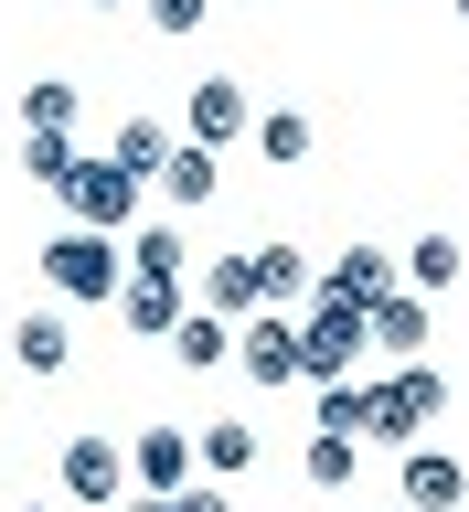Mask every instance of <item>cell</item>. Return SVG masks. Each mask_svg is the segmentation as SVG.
Returning <instances> with one entry per match:
<instances>
[{
  "label": "cell",
  "instance_id": "14",
  "mask_svg": "<svg viewBox=\"0 0 469 512\" xmlns=\"http://www.w3.org/2000/svg\"><path fill=\"white\" fill-rule=\"evenodd\" d=\"M171 363H182V374H224V363H235V320L182 310V320H171Z\"/></svg>",
  "mask_w": 469,
  "mask_h": 512
},
{
  "label": "cell",
  "instance_id": "31",
  "mask_svg": "<svg viewBox=\"0 0 469 512\" xmlns=\"http://www.w3.org/2000/svg\"><path fill=\"white\" fill-rule=\"evenodd\" d=\"M459 22H469V0H459Z\"/></svg>",
  "mask_w": 469,
  "mask_h": 512
},
{
  "label": "cell",
  "instance_id": "27",
  "mask_svg": "<svg viewBox=\"0 0 469 512\" xmlns=\"http://www.w3.org/2000/svg\"><path fill=\"white\" fill-rule=\"evenodd\" d=\"M139 22H150L160 43H192V32L214 22V0H139Z\"/></svg>",
  "mask_w": 469,
  "mask_h": 512
},
{
  "label": "cell",
  "instance_id": "29",
  "mask_svg": "<svg viewBox=\"0 0 469 512\" xmlns=\"http://www.w3.org/2000/svg\"><path fill=\"white\" fill-rule=\"evenodd\" d=\"M107 512H171V491H118Z\"/></svg>",
  "mask_w": 469,
  "mask_h": 512
},
{
  "label": "cell",
  "instance_id": "9",
  "mask_svg": "<svg viewBox=\"0 0 469 512\" xmlns=\"http://www.w3.org/2000/svg\"><path fill=\"white\" fill-rule=\"evenodd\" d=\"M192 299H182V278H160V267H128L118 278V320L139 331V342H171V320H182Z\"/></svg>",
  "mask_w": 469,
  "mask_h": 512
},
{
  "label": "cell",
  "instance_id": "16",
  "mask_svg": "<svg viewBox=\"0 0 469 512\" xmlns=\"http://www.w3.org/2000/svg\"><path fill=\"white\" fill-rule=\"evenodd\" d=\"M192 459H203V480H246L256 470V427L246 416H214V427H192Z\"/></svg>",
  "mask_w": 469,
  "mask_h": 512
},
{
  "label": "cell",
  "instance_id": "30",
  "mask_svg": "<svg viewBox=\"0 0 469 512\" xmlns=\"http://www.w3.org/2000/svg\"><path fill=\"white\" fill-rule=\"evenodd\" d=\"M96 11H128V0H96Z\"/></svg>",
  "mask_w": 469,
  "mask_h": 512
},
{
  "label": "cell",
  "instance_id": "4",
  "mask_svg": "<svg viewBox=\"0 0 469 512\" xmlns=\"http://www.w3.org/2000/svg\"><path fill=\"white\" fill-rule=\"evenodd\" d=\"M139 192H150V182H139V171H118L107 150H96V160L75 150V171H64V203H75V224H96V235H128Z\"/></svg>",
  "mask_w": 469,
  "mask_h": 512
},
{
  "label": "cell",
  "instance_id": "17",
  "mask_svg": "<svg viewBox=\"0 0 469 512\" xmlns=\"http://www.w3.org/2000/svg\"><path fill=\"white\" fill-rule=\"evenodd\" d=\"M384 288H395V256L384 246H342L331 278H320V299H352V310H363V299H384Z\"/></svg>",
  "mask_w": 469,
  "mask_h": 512
},
{
  "label": "cell",
  "instance_id": "23",
  "mask_svg": "<svg viewBox=\"0 0 469 512\" xmlns=\"http://www.w3.org/2000/svg\"><path fill=\"white\" fill-rule=\"evenodd\" d=\"M310 139H320V128L299 118V107H278V118H256V160H278V171H299V160H310Z\"/></svg>",
  "mask_w": 469,
  "mask_h": 512
},
{
  "label": "cell",
  "instance_id": "13",
  "mask_svg": "<svg viewBox=\"0 0 469 512\" xmlns=\"http://www.w3.org/2000/svg\"><path fill=\"white\" fill-rule=\"evenodd\" d=\"M192 310H214V320L267 310V299H256V267H246V256H203V278H192Z\"/></svg>",
  "mask_w": 469,
  "mask_h": 512
},
{
  "label": "cell",
  "instance_id": "32",
  "mask_svg": "<svg viewBox=\"0 0 469 512\" xmlns=\"http://www.w3.org/2000/svg\"><path fill=\"white\" fill-rule=\"evenodd\" d=\"M22 512H43V502H22Z\"/></svg>",
  "mask_w": 469,
  "mask_h": 512
},
{
  "label": "cell",
  "instance_id": "21",
  "mask_svg": "<svg viewBox=\"0 0 469 512\" xmlns=\"http://www.w3.org/2000/svg\"><path fill=\"white\" fill-rule=\"evenodd\" d=\"M310 416H320V427H342V438H363V416H374V384H352V374L310 384Z\"/></svg>",
  "mask_w": 469,
  "mask_h": 512
},
{
  "label": "cell",
  "instance_id": "26",
  "mask_svg": "<svg viewBox=\"0 0 469 512\" xmlns=\"http://www.w3.org/2000/svg\"><path fill=\"white\" fill-rule=\"evenodd\" d=\"M22 128H64V139H75V86H64V75H32L22 86Z\"/></svg>",
  "mask_w": 469,
  "mask_h": 512
},
{
  "label": "cell",
  "instance_id": "25",
  "mask_svg": "<svg viewBox=\"0 0 469 512\" xmlns=\"http://www.w3.org/2000/svg\"><path fill=\"white\" fill-rule=\"evenodd\" d=\"M22 171L43 192H64V171H75V139H64V128H22Z\"/></svg>",
  "mask_w": 469,
  "mask_h": 512
},
{
  "label": "cell",
  "instance_id": "7",
  "mask_svg": "<svg viewBox=\"0 0 469 512\" xmlns=\"http://www.w3.org/2000/svg\"><path fill=\"white\" fill-rule=\"evenodd\" d=\"M427 288H384V299H363V342H384V363H416L427 352Z\"/></svg>",
  "mask_w": 469,
  "mask_h": 512
},
{
  "label": "cell",
  "instance_id": "20",
  "mask_svg": "<svg viewBox=\"0 0 469 512\" xmlns=\"http://www.w3.org/2000/svg\"><path fill=\"white\" fill-rule=\"evenodd\" d=\"M107 160H118V171H139V182H150L160 160H171V128H160V118H139V107H128V118H118V139H107Z\"/></svg>",
  "mask_w": 469,
  "mask_h": 512
},
{
  "label": "cell",
  "instance_id": "12",
  "mask_svg": "<svg viewBox=\"0 0 469 512\" xmlns=\"http://www.w3.org/2000/svg\"><path fill=\"white\" fill-rule=\"evenodd\" d=\"M11 363H22V374H64V363H75V320L64 310H22L11 320Z\"/></svg>",
  "mask_w": 469,
  "mask_h": 512
},
{
  "label": "cell",
  "instance_id": "2",
  "mask_svg": "<svg viewBox=\"0 0 469 512\" xmlns=\"http://www.w3.org/2000/svg\"><path fill=\"white\" fill-rule=\"evenodd\" d=\"M43 278H54V299H75V310H96V299H118L128 256H118V235H96V224H64L54 246H43Z\"/></svg>",
  "mask_w": 469,
  "mask_h": 512
},
{
  "label": "cell",
  "instance_id": "24",
  "mask_svg": "<svg viewBox=\"0 0 469 512\" xmlns=\"http://www.w3.org/2000/svg\"><path fill=\"white\" fill-rule=\"evenodd\" d=\"M128 267H160V278H192V246H182V224H139V235H128Z\"/></svg>",
  "mask_w": 469,
  "mask_h": 512
},
{
  "label": "cell",
  "instance_id": "8",
  "mask_svg": "<svg viewBox=\"0 0 469 512\" xmlns=\"http://www.w3.org/2000/svg\"><path fill=\"white\" fill-rule=\"evenodd\" d=\"M246 128H256V107H246V86H235V75H203V86L182 96V139H203V150L246 139Z\"/></svg>",
  "mask_w": 469,
  "mask_h": 512
},
{
  "label": "cell",
  "instance_id": "28",
  "mask_svg": "<svg viewBox=\"0 0 469 512\" xmlns=\"http://www.w3.org/2000/svg\"><path fill=\"white\" fill-rule=\"evenodd\" d=\"M171 512H235V491H224V480H182V491H171Z\"/></svg>",
  "mask_w": 469,
  "mask_h": 512
},
{
  "label": "cell",
  "instance_id": "11",
  "mask_svg": "<svg viewBox=\"0 0 469 512\" xmlns=\"http://www.w3.org/2000/svg\"><path fill=\"white\" fill-rule=\"evenodd\" d=\"M192 470H203V459H192V427H139V438H128V480H139V491H182Z\"/></svg>",
  "mask_w": 469,
  "mask_h": 512
},
{
  "label": "cell",
  "instance_id": "1",
  "mask_svg": "<svg viewBox=\"0 0 469 512\" xmlns=\"http://www.w3.org/2000/svg\"><path fill=\"white\" fill-rule=\"evenodd\" d=\"M438 416H448V374H438V363H395V374H374V416H363V438L416 448Z\"/></svg>",
  "mask_w": 469,
  "mask_h": 512
},
{
  "label": "cell",
  "instance_id": "15",
  "mask_svg": "<svg viewBox=\"0 0 469 512\" xmlns=\"http://www.w3.org/2000/svg\"><path fill=\"white\" fill-rule=\"evenodd\" d=\"M150 182L171 192L182 214H203V203H214V182H224V171H214V150H203V139H171V160H160Z\"/></svg>",
  "mask_w": 469,
  "mask_h": 512
},
{
  "label": "cell",
  "instance_id": "19",
  "mask_svg": "<svg viewBox=\"0 0 469 512\" xmlns=\"http://www.w3.org/2000/svg\"><path fill=\"white\" fill-rule=\"evenodd\" d=\"M459 278H469V246H459V235H416V246H406V288L438 299V288H459Z\"/></svg>",
  "mask_w": 469,
  "mask_h": 512
},
{
  "label": "cell",
  "instance_id": "5",
  "mask_svg": "<svg viewBox=\"0 0 469 512\" xmlns=\"http://www.w3.org/2000/svg\"><path fill=\"white\" fill-rule=\"evenodd\" d=\"M54 480H64V502L107 512V502L128 491V448L107 438V427H75V438H64V459H54Z\"/></svg>",
  "mask_w": 469,
  "mask_h": 512
},
{
  "label": "cell",
  "instance_id": "18",
  "mask_svg": "<svg viewBox=\"0 0 469 512\" xmlns=\"http://www.w3.org/2000/svg\"><path fill=\"white\" fill-rule=\"evenodd\" d=\"M246 267H256V299H267V310H299V299H310V256L299 246H246Z\"/></svg>",
  "mask_w": 469,
  "mask_h": 512
},
{
  "label": "cell",
  "instance_id": "22",
  "mask_svg": "<svg viewBox=\"0 0 469 512\" xmlns=\"http://www.w3.org/2000/svg\"><path fill=\"white\" fill-rule=\"evenodd\" d=\"M299 470H310V491H342V480L363 470V438H342V427H320V438L299 448Z\"/></svg>",
  "mask_w": 469,
  "mask_h": 512
},
{
  "label": "cell",
  "instance_id": "3",
  "mask_svg": "<svg viewBox=\"0 0 469 512\" xmlns=\"http://www.w3.org/2000/svg\"><path fill=\"white\" fill-rule=\"evenodd\" d=\"M363 310H352V299H299V384H331V374H352V363H363Z\"/></svg>",
  "mask_w": 469,
  "mask_h": 512
},
{
  "label": "cell",
  "instance_id": "6",
  "mask_svg": "<svg viewBox=\"0 0 469 512\" xmlns=\"http://www.w3.org/2000/svg\"><path fill=\"white\" fill-rule=\"evenodd\" d=\"M235 374L267 384V395H288V384H299V320L288 310H246L235 320Z\"/></svg>",
  "mask_w": 469,
  "mask_h": 512
},
{
  "label": "cell",
  "instance_id": "10",
  "mask_svg": "<svg viewBox=\"0 0 469 512\" xmlns=\"http://www.w3.org/2000/svg\"><path fill=\"white\" fill-rule=\"evenodd\" d=\"M395 502H406V512H459L469 502V459H448V448H406Z\"/></svg>",
  "mask_w": 469,
  "mask_h": 512
}]
</instances>
